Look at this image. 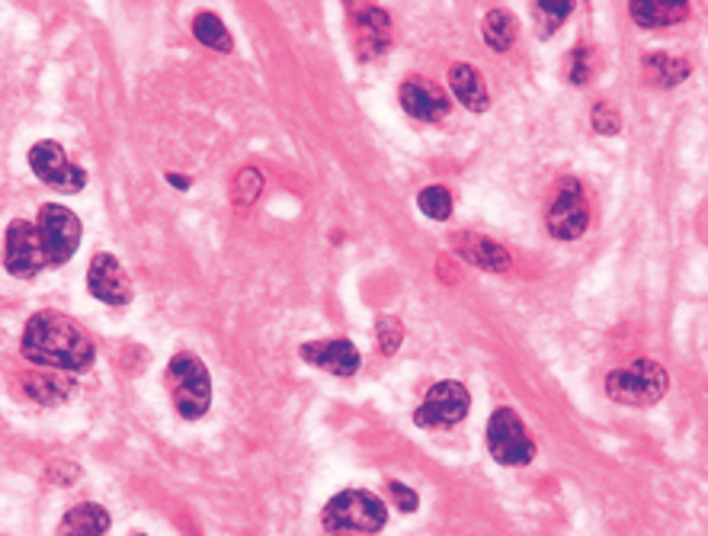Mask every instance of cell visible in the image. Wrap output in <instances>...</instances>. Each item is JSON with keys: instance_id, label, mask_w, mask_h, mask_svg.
<instances>
[{"instance_id": "cell-6", "label": "cell", "mask_w": 708, "mask_h": 536, "mask_svg": "<svg viewBox=\"0 0 708 536\" xmlns=\"http://www.w3.org/2000/svg\"><path fill=\"white\" fill-rule=\"evenodd\" d=\"M487 450L500 466H526L535 456V443L514 408H497L487 421Z\"/></svg>"}, {"instance_id": "cell-25", "label": "cell", "mask_w": 708, "mask_h": 536, "mask_svg": "<svg viewBox=\"0 0 708 536\" xmlns=\"http://www.w3.org/2000/svg\"><path fill=\"white\" fill-rule=\"evenodd\" d=\"M401 341H404V325H401L394 315H381V318H378V325H376L378 353H385V357L398 353Z\"/></svg>"}, {"instance_id": "cell-24", "label": "cell", "mask_w": 708, "mask_h": 536, "mask_svg": "<svg viewBox=\"0 0 708 536\" xmlns=\"http://www.w3.org/2000/svg\"><path fill=\"white\" fill-rule=\"evenodd\" d=\"M417 206L426 219H436V222H446L452 215V196L446 187H426L417 196Z\"/></svg>"}, {"instance_id": "cell-22", "label": "cell", "mask_w": 708, "mask_h": 536, "mask_svg": "<svg viewBox=\"0 0 708 536\" xmlns=\"http://www.w3.org/2000/svg\"><path fill=\"white\" fill-rule=\"evenodd\" d=\"M192 33H196V39H199L205 49H215V51L235 49L228 26H225L222 16H215V13H199V16L192 20Z\"/></svg>"}, {"instance_id": "cell-20", "label": "cell", "mask_w": 708, "mask_h": 536, "mask_svg": "<svg viewBox=\"0 0 708 536\" xmlns=\"http://www.w3.org/2000/svg\"><path fill=\"white\" fill-rule=\"evenodd\" d=\"M645 74L651 84L658 88H676L680 81L689 78V61L683 58H673V55H663V51H651L645 58Z\"/></svg>"}, {"instance_id": "cell-21", "label": "cell", "mask_w": 708, "mask_h": 536, "mask_svg": "<svg viewBox=\"0 0 708 536\" xmlns=\"http://www.w3.org/2000/svg\"><path fill=\"white\" fill-rule=\"evenodd\" d=\"M106 531H109V514L99 504H78L58 524V534H106Z\"/></svg>"}, {"instance_id": "cell-23", "label": "cell", "mask_w": 708, "mask_h": 536, "mask_svg": "<svg viewBox=\"0 0 708 536\" xmlns=\"http://www.w3.org/2000/svg\"><path fill=\"white\" fill-rule=\"evenodd\" d=\"M263 194V174L253 171V167H244L232 184V199H235L237 209H250Z\"/></svg>"}, {"instance_id": "cell-15", "label": "cell", "mask_w": 708, "mask_h": 536, "mask_svg": "<svg viewBox=\"0 0 708 536\" xmlns=\"http://www.w3.org/2000/svg\"><path fill=\"white\" fill-rule=\"evenodd\" d=\"M628 13L641 30H666L689 16V0H628Z\"/></svg>"}, {"instance_id": "cell-11", "label": "cell", "mask_w": 708, "mask_h": 536, "mask_svg": "<svg viewBox=\"0 0 708 536\" xmlns=\"http://www.w3.org/2000/svg\"><path fill=\"white\" fill-rule=\"evenodd\" d=\"M87 287L106 305H129L132 302V280L113 254H96L91 260Z\"/></svg>"}, {"instance_id": "cell-9", "label": "cell", "mask_w": 708, "mask_h": 536, "mask_svg": "<svg viewBox=\"0 0 708 536\" xmlns=\"http://www.w3.org/2000/svg\"><path fill=\"white\" fill-rule=\"evenodd\" d=\"M30 167L51 190L81 194L87 187V174L78 164L68 161L64 148L58 145V142H36V145L30 148Z\"/></svg>"}, {"instance_id": "cell-10", "label": "cell", "mask_w": 708, "mask_h": 536, "mask_svg": "<svg viewBox=\"0 0 708 536\" xmlns=\"http://www.w3.org/2000/svg\"><path fill=\"white\" fill-rule=\"evenodd\" d=\"M545 222H548V232H552L558 242H577V238L587 232V225H590V209H587V199H583V187H580L574 177L562 180L555 202L548 206Z\"/></svg>"}, {"instance_id": "cell-18", "label": "cell", "mask_w": 708, "mask_h": 536, "mask_svg": "<svg viewBox=\"0 0 708 536\" xmlns=\"http://www.w3.org/2000/svg\"><path fill=\"white\" fill-rule=\"evenodd\" d=\"M481 36L484 43L494 51H510L517 36H520V26H517V16L507 13V10H491L481 23Z\"/></svg>"}, {"instance_id": "cell-3", "label": "cell", "mask_w": 708, "mask_h": 536, "mask_svg": "<svg viewBox=\"0 0 708 536\" xmlns=\"http://www.w3.org/2000/svg\"><path fill=\"white\" fill-rule=\"evenodd\" d=\"M388 524V508L373 491L346 488L324 508L328 534H378Z\"/></svg>"}, {"instance_id": "cell-13", "label": "cell", "mask_w": 708, "mask_h": 536, "mask_svg": "<svg viewBox=\"0 0 708 536\" xmlns=\"http://www.w3.org/2000/svg\"><path fill=\"white\" fill-rule=\"evenodd\" d=\"M302 360H308L311 366H321L333 376H353L359 370V350L343 338H331V341H315L302 347Z\"/></svg>"}, {"instance_id": "cell-26", "label": "cell", "mask_w": 708, "mask_h": 536, "mask_svg": "<svg viewBox=\"0 0 708 536\" xmlns=\"http://www.w3.org/2000/svg\"><path fill=\"white\" fill-rule=\"evenodd\" d=\"M597 71V58L593 49H574L570 51V65H567V78L570 84H587Z\"/></svg>"}, {"instance_id": "cell-29", "label": "cell", "mask_w": 708, "mask_h": 536, "mask_svg": "<svg viewBox=\"0 0 708 536\" xmlns=\"http://www.w3.org/2000/svg\"><path fill=\"white\" fill-rule=\"evenodd\" d=\"M391 498H394V504L404 511V514H411V511H417V504H421V498H417V491L408 486H401V482H391Z\"/></svg>"}, {"instance_id": "cell-7", "label": "cell", "mask_w": 708, "mask_h": 536, "mask_svg": "<svg viewBox=\"0 0 708 536\" xmlns=\"http://www.w3.org/2000/svg\"><path fill=\"white\" fill-rule=\"evenodd\" d=\"M469 408H472V395L462 383L456 380H442L436 383L433 389L426 392V398L421 401V408L414 411V424L417 428H456L469 418Z\"/></svg>"}, {"instance_id": "cell-14", "label": "cell", "mask_w": 708, "mask_h": 536, "mask_svg": "<svg viewBox=\"0 0 708 536\" xmlns=\"http://www.w3.org/2000/svg\"><path fill=\"white\" fill-rule=\"evenodd\" d=\"M391 46V16L378 7H363L356 16V49L359 58H378Z\"/></svg>"}, {"instance_id": "cell-2", "label": "cell", "mask_w": 708, "mask_h": 536, "mask_svg": "<svg viewBox=\"0 0 708 536\" xmlns=\"http://www.w3.org/2000/svg\"><path fill=\"white\" fill-rule=\"evenodd\" d=\"M167 389L180 418L199 421L212 408V376L196 353H177L167 363Z\"/></svg>"}, {"instance_id": "cell-8", "label": "cell", "mask_w": 708, "mask_h": 536, "mask_svg": "<svg viewBox=\"0 0 708 536\" xmlns=\"http://www.w3.org/2000/svg\"><path fill=\"white\" fill-rule=\"evenodd\" d=\"M3 267H7L16 280H33L39 270H46V250H43V242H39L36 222L13 219V222L7 225Z\"/></svg>"}, {"instance_id": "cell-16", "label": "cell", "mask_w": 708, "mask_h": 536, "mask_svg": "<svg viewBox=\"0 0 708 536\" xmlns=\"http://www.w3.org/2000/svg\"><path fill=\"white\" fill-rule=\"evenodd\" d=\"M456 247H459V254H462L469 264L481 267V270L500 273V270L510 267L507 247H500V244L491 242V238H481V235H459V238H456Z\"/></svg>"}, {"instance_id": "cell-19", "label": "cell", "mask_w": 708, "mask_h": 536, "mask_svg": "<svg viewBox=\"0 0 708 536\" xmlns=\"http://www.w3.org/2000/svg\"><path fill=\"white\" fill-rule=\"evenodd\" d=\"M26 392L43 405H61L64 398L74 395V386L68 376H61V370H46V373L26 376Z\"/></svg>"}, {"instance_id": "cell-17", "label": "cell", "mask_w": 708, "mask_h": 536, "mask_svg": "<svg viewBox=\"0 0 708 536\" xmlns=\"http://www.w3.org/2000/svg\"><path fill=\"white\" fill-rule=\"evenodd\" d=\"M449 88L456 100L462 106H469L472 113H484L491 106V97H487V88L481 81V74L474 71L472 65H452L449 68Z\"/></svg>"}, {"instance_id": "cell-27", "label": "cell", "mask_w": 708, "mask_h": 536, "mask_svg": "<svg viewBox=\"0 0 708 536\" xmlns=\"http://www.w3.org/2000/svg\"><path fill=\"white\" fill-rule=\"evenodd\" d=\"M590 123H593V129H597L600 136H615V132L622 129V116H618V109H615L613 103H597Z\"/></svg>"}, {"instance_id": "cell-1", "label": "cell", "mask_w": 708, "mask_h": 536, "mask_svg": "<svg viewBox=\"0 0 708 536\" xmlns=\"http://www.w3.org/2000/svg\"><path fill=\"white\" fill-rule=\"evenodd\" d=\"M20 353L39 370L87 373L94 366L96 347L87 328H81L74 318L61 312H36L23 328Z\"/></svg>"}, {"instance_id": "cell-30", "label": "cell", "mask_w": 708, "mask_h": 536, "mask_svg": "<svg viewBox=\"0 0 708 536\" xmlns=\"http://www.w3.org/2000/svg\"><path fill=\"white\" fill-rule=\"evenodd\" d=\"M167 180H170V184H174V187H177V190H187V187H189V180H187V177H177V174H170V177H167Z\"/></svg>"}, {"instance_id": "cell-28", "label": "cell", "mask_w": 708, "mask_h": 536, "mask_svg": "<svg viewBox=\"0 0 708 536\" xmlns=\"http://www.w3.org/2000/svg\"><path fill=\"white\" fill-rule=\"evenodd\" d=\"M539 3V10L552 20V26L555 23H562L565 16H570V10H574V3L577 0H535Z\"/></svg>"}, {"instance_id": "cell-12", "label": "cell", "mask_w": 708, "mask_h": 536, "mask_svg": "<svg viewBox=\"0 0 708 536\" xmlns=\"http://www.w3.org/2000/svg\"><path fill=\"white\" fill-rule=\"evenodd\" d=\"M398 97H401L404 113H411V116L421 119V123H439V119H446V113H449V97H446V91L436 88V84L426 81V78H408V81L401 84Z\"/></svg>"}, {"instance_id": "cell-4", "label": "cell", "mask_w": 708, "mask_h": 536, "mask_svg": "<svg viewBox=\"0 0 708 536\" xmlns=\"http://www.w3.org/2000/svg\"><path fill=\"white\" fill-rule=\"evenodd\" d=\"M666 373L661 363L654 360H635L622 370H613L606 380V392L610 398L622 401V405H635V408H648L654 401H661L666 395Z\"/></svg>"}, {"instance_id": "cell-5", "label": "cell", "mask_w": 708, "mask_h": 536, "mask_svg": "<svg viewBox=\"0 0 708 536\" xmlns=\"http://www.w3.org/2000/svg\"><path fill=\"white\" fill-rule=\"evenodd\" d=\"M36 232H39V242H43V250H46L48 267H61V264H68L78 254L84 229H81V219L71 209L46 202L39 209Z\"/></svg>"}]
</instances>
